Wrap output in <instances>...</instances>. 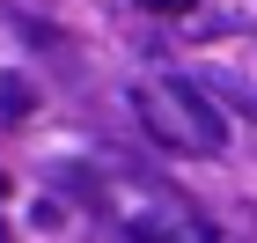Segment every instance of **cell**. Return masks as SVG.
<instances>
[{
  "mask_svg": "<svg viewBox=\"0 0 257 243\" xmlns=\"http://www.w3.org/2000/svg\"><path fill=\"white\" fill-rule=\"evenodd\" d=\"M133 111H140V125H147L162 147H177V155H220V147H228L220 111L206 103V89L184 81V74H169L162 89H133Z\"/></svg>",
  "mask_w": 257,
  "mask_h": 243,
  "instance_id": "cell-1",
  "label": "cell"
},
{
  "mask_svg": "<svg viewBox=\"0 0 257 243\" xmlns=\"http://www.w3.org/2000/svg\"><path fill=\"white\" fill-rule=\"evenodd\" d=\"M125 243H220L213 228H206V214H191V206L177 199V192H147L140 184V199L125 206Z\"/></svg>",
  "mask_w": 257,
  "mask_h": 243,
  "instance_id": "cell-2",
  "label": "cell"
},
{
  "mask_svg": "<svg viewBox=\"0 0 257 243\" xmlns=\"http://www.w3.org/2000/svg\"><path fill=\"white\" fill-rule=\"evenodd\" d=\"M30 118H37V81L0 74V125H30Z\"/></svg>",
  "mask_w": 257,
  "mask_h": 243,
  "instance_id": "cell-3",
  "label": "cell"
},
{
  "mask_svg": "<svg viewBox=\"0 0 257 243\" xmlns=\"http://www.w3.org/2000/svg\"><path fill=\"white\" fill-rule=\"evenodd\" d=\"M198 89H213V96L242 103V111H250V118H257V81H235V74H206V81H198Z\"/></svg>",
  "mask_w": 257,
  "mask_h": 243,
  "instance_id": "cell-4",
  "label": "cell"
},
{
  "mask_svg": "<svg viewBox=\"0 0 257 243\" xmlns=\"http://www.w3.org/2000/svg\"><path fill=\"white\" fill-rule=\"evenodd\" d=\"M147 15H184V8H198V0H140Z\"/></svg>",
  "mask_w": 257,
  "mask_h": 243,
  "instance_id": "cell-5",
  "label": "cell"
}]
</instances>
